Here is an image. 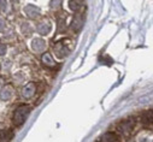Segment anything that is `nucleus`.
<instances>
[{
	"label": "nucleus",
	"instance_id": "5",
	"mask_svg": "<svg viewBox=\"0 0 153 142\" xmlns=\"http://www.w3.org/2000/svg\"><path fill=\"white\" fill-rule=\"evenodd\" d=\"M142 122H143L145 125L148 126V129L152 128V111H151V110H148V111L142 116Z\"/></svg>",
	"mask_w": 153,
	"mask_h": 142
},
{
	"label": "nucleus",
	"instance_id": "3",
	"mask_svg": "<svg viewBox=\"0 0 153 142\" xmlns=\"http://www.w3.org/2000/svg\"><path fill=\"white\" fill-rule=\"evenodd\" d=\"M99 142H117V135L114 132H106L101 136Z\"/></svg>",
	"mask_w": 153,
	"mask_h": 142
},
{
	"label": "nucleus",
	"instance_id": "2",
	"mask_svg": "<svg viewBox=\"0 0 153 142\" xmlns=\"http://www.w3.org/2000/svg\"><path fill=\"white\" fill-rule=\"evenodd\" d=\"M134 125H135V119H133V118H128V119L122 121V122L118 124V130H120L122 134L128 135V134L133 130Z\"/></svg>",
	"mask_w": 153,
	"mask_h": 142
},
{
	"label": "nucleus",
	"instance_id": "7",
	"mask_svg": "<svg viewBox=\"0 0 153 142\" xmlns=\"http://www.w3.org/2000/svg\"><path fill=\"white\" fill-rule=\"evenodd\" d=\"M80 3L81 1H69V7L74 11H77V9L80 6Z\"/></svg>",
	"mask_w": 153,
	"mask_h": 142
},
{
	"label": "nucleus",
	"instance_id": "4",
	"mask_svg": "<svg viewBox=\"0 0 153 142\" xmlns=\"http://www.w3.org/2000/svg\"><path fill=\"white\" fill-rule=\"evenodd\" d=\"M13 136V132L11 130H3L0 131V142H10Z\"/></svg>",
	"mask_w": 153,
	"mask_h": 142
},
{
	"label": "nucleus",
	"instance_id": "1",
	"mask_svg": "<svg viewBox=\"0 0 153 142\" xmlns=\"http://www.w3.org/2000/svg\"><path fill=\"white\" fill-rule=\"evenodd\" d=\"M30 112V107L28 105H22V106H18L16 109V111L13 112V117H12V122L16 126H21L25 121H27V117Z\"/></svg>",
	"mask_w": 153,
	"mask_h": 142
},
{
	"label": "nucleus",
	"instance_id": "6",
	"mask_svg": "<svg viewBox=\"0 0 153 142\" xmlns=\"http://www.w3.org/2000/svg\"><path fill=\"white\" fill-rule=\"evenodd\" d=\"M42 61H44L46 65H50V66L54 65V63L52 61V58H51V55H50L48 53H45V54L42 55Z\"/></svg>",
	"mask_w": 153,
	"mask_h": 142
}]
</instances>
